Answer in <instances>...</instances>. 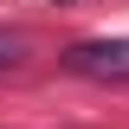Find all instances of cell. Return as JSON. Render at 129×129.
Wrapping results in <instances>:
<instances>
[{
  "mask_svg": "<svg viewBox=\"0 0 129 129\" xmlns=\"http://www.w3.org/2000/svg\"><path fill=\"white\" fill-rule=\"evenodd\" d=\"M64 71L123 84V78H129V39H84V45H71V52H64Z\"/></svg>",
  "mask_w": 129,
  "mask_h": 129,
  "instance_id": "obj_1",
  "label": "cell"
},
{
  "mask_svg": "<svg viewBox=\"0 0 129 129\" xmlns=\"http://www.w3.org/2000/svg\"><path fill=\"white\" fill-rule=\"evenodd\" d=\"M26 52H32V45H26V32H0V71H13Z\"/></svg>",
  "mask_w": 129,
  "mask_h": 129,
  "instance_id": "obj_2",
  "label": "cell"
}]
</instances>
